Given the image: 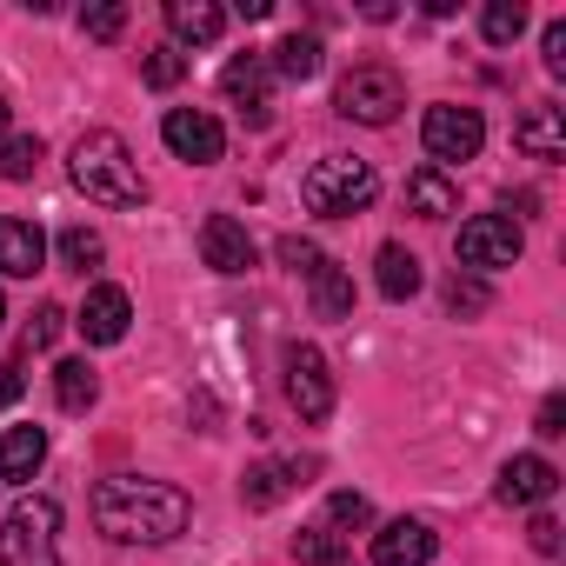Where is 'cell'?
<instances>
[{
	"label": "cell",
	"mask_w": 566,
	"mask_h": 566,
	"mask_svg": "<svg viewBox=\"0 0 566 566\" xmlns=\"http://www.w3.org/2000/svg\"><path fill=\"white\" fill-rule=\"evenodd\" d=\"M334 107H340V120H360V127H394V120H400V107H407V87H400V74H394V67L367 61V67H354V74L340 81Z\"/></svg>",
	"instance_id": "cell-4"
},
{
	"label": "cell",
	"mask_w": 566,
	"mask_h": 566,
	"mask_svg": "<svg viewBox=\"0 0 566 566\" xmlns=\"http://www.w3.org/2000/svg\"><path fill=\"white\" fill-rule=\"evenodd\" d=\"M160 140H167L174 160H187V167H213V160L227 154V134H220V120H213L207 107H167Z\"/></svg>",
	"instance_id": "cell-8"
},
{
	"label": "cell",
	"mask_w": 566,
	"mask_h": 566,
	"mask_svg": "<svg viewBox=\"0 0 566 566\" xmlns=\"http://www.w3.org/2000/svg\"><path fill=\"white\" fill-rule=\"evenodd\" d=\"M61 327H67V314H61V307H41V314L28 321V347H54Z\"/></svg>",
	"instance_id": "cell-34"
},
{
	"label": "cell",
	"mask_w": 566,
	"mask_h": 566,
	"mask_svg": "<svg viewBox=\"0 0 566 566\" xmlns=\"http://www.w3.org/2000/svg\"><path fill=\"white\" fill-rule=\"evenodd\" d=\"M526 539H533V553H559V520H553V513H539V520L526 526Z\"/></svg>",
	"instance_id": "cell-36"
},
{
	"label": "cell",
	"mask_w": 566,
	"mask_h": 566,
	"mask_svg": "<svg viewBox=\"0 0 566 566\" xmlns=\"http://www.w3.org/2000/svg\"><path fill=\"white\" fill-rule=\"evenodd\" d=\"M287 400H294L301 420H327V413H334V374H327V354L307 347V340L287 347Z\"/></svg>",
	"instance_id": "cell-9"
},
{
	"label": "cell",
	"mask_w": 566,
	"mask_h": 566,
	"mask_svg": "<svg viewBox=\"0 0 566 566\" xmlns=\"http://www.w3.org/2000/svg\"><path fill=\"white\" fill-rule=\"evenodd\" d=\"M327 520H334V526H367L374 506H367V493H334V500H327Z\"/></svg>",
	"instance_id": "cell-33"
},
{
	"label": "cell",
	"mask_w": 566,
	"mask_h": 566,
	"mask_svg": "<svg viewBox=\"0 0 566 566\" xmlns=\"http://www.w3.org/2000/svg\"><path fill=\"white\" fill-rule=\"evenodd\" d=\"M81 34L87 41H120L127 34V8L120 0H94V8H81Z\"/></svg>",
	"instance_id": "cell-28"
},
{
	"label": "cell",
	"mask_w": 566,
	"mask_h": 566,
	"mask_svg": "<svg viewBox=\"0 0 566 566\" xmlns=\"http://www.w3.org/2000/svg\"><path fill=\"white\" fill-rule=\"evenodd\" d=\"M54 400H61V413H87V407L101 400L94 367H87V360H61V367H54Z\"/></svg>",
	"instance_id": "cell-24"
},
{
	"label": "cell",
	"mask_w": 566,
	"mask_h": 566,
	"mask_svg": "<svg viewBox=\"0 0 566 566\" xmlns=\"http://www.w3.org/2000/svg\"><path fill=\"white\" fill-rule=\"evenodd\" d=\"M374 266H380L374 280H380V294H387V301H413V294H420V280H427V273H420V253L400 247V240H387Z\"/></svg>",
	"instance_id": "cell-21"
},
{
	"label": "cell",
	"mask_w": 566,
	"mask_h": 566,
	"mask_svg": "<svg viewBox=\"0 0 566 566\" xmlns=\"http://www.w3.org/2000/svg\"><path fill=\"white\" fill-rule=\"evenodd\" d=\"M433 553H440V539L427 520H394L374 533V566H427Z\"/></svg>",
	"instance_id": "cell-15"
},
{
	"label": "cell",
	"mask_w": 566,
	"mask_h": 566,
	"mask_svg": "<svg viewBox=\"0 0 566 566\" xmlns=\"http://www.w3.org/2000/svg\"><path fill=\"white\" fill-rule=\"evenodd\" d=\"M307 473H314V460H260V467H247L240 500H247L253 513H266V506H280L287 493H301V486H307Z\"/></svg>",
	"instance_id": "cell-10"
},
{
	"label": "cell",
	"mask_w": 566,
	"mask_h": 566,
	"mask_svg": "<svg viewBox=\"0 0 566 566\" xmlns=\"http://www.w3.org/2000/svg\"><path fill=\"white\" fill-rule=\"evenodd\" d=\"M0 321H8V301H0Z\"/></svg>",
	"instance_id": "cell-40"
},
{
	"label": "cell",
	"mask_w": 566,
	"mask_h": 566,
	"mask_svg": "<svg viewBox=\"0 0 566 566\" xmlns=\"http://www.w3.org/2000/svg\"><path fill=\"white\" fill-rule=\"evenodd\" d=\"M67 174H74V187H81L87 200H101V207H140V200H147V180H140L134 147H127L120 134H107V127H94V134L74 140Z\"/></svg>",
	"instance_id": "cell-2"
},
{
	"label": "cell",
	"mask_w": 566,
	"mask_h": 566,
	"mask_svg": "<svg viewBox=\"0 0 566 566\" xmlns=\"http://www.w3.org/2000/svg\"><path fill=\"white\" fill-rule=\"evenodd\" d=\"M87 506H94V526H101L107 539H127V546H167V539H180L187 520H193V500H187L180 486L140 480V473L101 480Z\"/></svg>",
	"instance_id": "cell-1"
},
{
	"label": "cell",
	"mask_w": 566,
	"mask_h": 566,
	"mask_svg": "<svg viewBox=\"0 0 566 566\" xmlns=\"http://www.w3.org/2000/svg\"><path fill=\"white\" fill-rule=\"evenodd\" d=\"M280 260H287V266H294V273H307V280H314V273H321V260H327V253H321V247H314V240H301V233H287V240H280Z\"/></svg>",
	"instance_id": "cell-32"
},
{
	"label": "cell",
	"mask_w": 566,
	"mask_h": 566,
	"mask_svg": "<svg viewBox=\"0 0 566 566\" xmlns=\"http://www.w3.org/2000/svg\"><path fill=\"white\" fill-rule=\"evenodd\" d=\"M307 287H314V314L321 321H347L354 314V273L340 260H321V273L307 280Z\"/></svg>",
	"instance_id": "cell-22"
},
{
	"label": "cell",
	"mask_w": 566,
	"mask_h": 566,
	"mask_svg": "<svg viewBox=\"0 0 566 566\" xmlns=\"http://www.w3.org/2000/svg\"><path fill=\"white\" fill-rule=\"evenodd\" d=\"M520 247H526V233H520L513 213H473L460 227V266L467 273H500V266L520 260Z\"/></svg>",
	"instance_id": "cell-7"
},
{
	"label": "cell",
	"mask_w": 566,
	"mask_h": 566,
	"mask_svg": "<svg viewBox=\"0 0 566 566\" xmlns=\"http://www.w3.org/2000/svg\"><path fill=\"white\" fill-rule=\"evenodd\" d=\"M447 314H486V287L473 273H453L447 280Z\"/></svg>",
	"instance_id": "cell-31"
},
{
	"label": "cell",
	"mask_w": 566,
	"mask_h": 566,
	"mask_svg": "<svg viewBox=\"0 0 566 566\" xmlns=\"http://www.w3.org/2000/svg\"><path fill=\"white\" fill-rule=\"evenodd\" d=\"M301 200H307V213H321V220H354V213H367V207L380 200V174H374L367 160H354V154H327V160L307 167Z\"/></svg>",
	"instance_id": "cell-3"
},
{
	"label": "cell",
	"mask_w": 566,
	"mask_h": 566,
	"mask_svg": "<svg viewBox=\"0 0 566 566\" xmlns=\"http://www.w3.org/2000/svg\"><path fill=\"white\" fill-rule=\"evenodd\" d=\"M200 260H207L213 273H247V266H253L247 227H240L233 213H207V220H200Z\"/></svg>",
	"instance_id": "cell-11"
},
{
	"label": "cell",
	"mask_w": 566,
	"mask_h": 566,
	"mask_svg": "<svg viewBox=\"0 0 566 566\" xmlns=\"http://www.w3.org/2000/svg\"><path fill=\"white\" fill-rule=\"evenodd\" d=\"M54 526H61V506L48 493H28L8 513V533H0V566H61L54 559Z\"/></svg>",
	"instance_id": "cell-5"
},
{
	"label": "cell",
	"mask_w": 566,
	"mask_h": 566,
	"mask_svg": "<svg viewBox=\"0 0 566 566\" xmlns=\"http://www.w3.org/2000/svg\"><path fill=\"white\" fill-rule=\"evenodd\" d=\"M539 54H546V74H566V21H546Z\"/></svg>",
	"instance_id": "cell-35"
},
{
	"label": "cell",
	"mask_w": 566,
	"mask_h": 566,
	"mask_svg": "<svg viewBox=\"0 0 566 566\" xmlns=\"http://www.w3.org/2000/svg\"><path fill=\"white\" fill-rule=\"evenodd\" d=\"M48 266V233L34 227V220H0V273L8 280H34Z\"/></svg>",
	"instance_id": "cell-16"
},
{
	"label": "cell",
	"mask_w": 566,
	"mask_h": 566,
	"mask_svg": "<svg viewBox=\"0 0 566 566\" xmlns=\"http://www.w3.org/2000/svg\"><path fill=\"white\" fill-rule=\"evenodd\" d=\"M41 167V140L34 134H8V140H0V174H8V180H28Z\"/></svg>",
	"instance_id": "cell-30"
},
{
	"label": "cell",
	"mask_w": 566,
	"mask_h": 566,
	"mask_svg": "<svg viewBox=\"0 0 566 566\" xmlns=\"http://www.w3.org/2000/svg\"><path fill=\"white\" fill-rule=\"evenodd\" d=\"M420 140H427V167H447V160H473L480 147H486V120H480V107H453V101H440V107H427V120H420Z\"/></svg>",
	"instance_id": "cell-6"
},
{
	"label": "cell",
	"mask_w": 566,
	"mask_h": 566,
	"mask_svg": "<svg viewBox=\"0 0 566 566\" xmlns=\"http://www.w3.org/2000/svg\"><path fill=\"white\" fill-rule=\"evenodd\" d=\"M480 34H486L493 48H513V41L526 34V8H520V0H493V8L480 14Z\"/></svg>",
	"instance_id": "cell-26"
},
{
	"label": "cell",
	"mask_w": 566,
	"mask_h": 566,
	"mask_svg": "<svg viewBox=\"0 0 566 566\" xmlns=\"http://www.w3.org/2000/svg\"><path fill=\"white\" fill-rule=\"evenodd\" d=\"M101 253H107V247H101L94 227H67V233H61V266H67V273H94Z\"/></svg>",
	"instance_id": "cell-27"
},
{
	"label": "cell",
	"mask_w": 566,
	"mask_h": 566,
	"mask_svg": "<svg viewBox=\"0 0 566 566\" xmlns=\"http://www.w3.org/2000/svg\"><path fill=\"white\" fill-rule=\"evenodd\" d=\"M21 387H28V380H21V360H0V407H14Z\"/></svg>",
	"instance_id": "cell-38"
},
{
	"label": "cell",
	"mask_w": 566,
	"mask_h": 566,
	"mask_svg": "<svg viewBox=\"0 0 566 566\" xmlns=\"http://www.w3.org/2000/svg\"><path fill=\"white\" fill-rule=\"evenodd\" d=\"M266 67H273L280 81H314V74H321V41H314V34H287L280 48H266Z\"/></svg>",
	"instance_id": "cell-23"
},
{
	"label": "cell",
	"mask_w": 566,
	"mask_h": 566,
	"mask_svg": "<svg viewBox=\"0 0 566 566\" xmlns=\"http://www.w3.org/2000/svg\"><path fill=\"white\" fill-rule=\"evenodd\" d=\"M453 207H460V187L447 180V167H413V174H407V213L447 220Z\"/></svg>",
	"instance_id": "cell-19"
},
{
	"label": "cell",
	"mask_w": 566,
	"mask_h": 566,
	"mask_svg": "<svg viewBox=\"0 0 566 566\" xmlns=\"http://www.w3.org/2000/svg\"><path fill=\"white\" fill-rule=\"evenodd\" d=\"M48 467V427H8L0 433V480H34Z\"/></svg>",
	"instance_id": "cell-18"
},
{
	"label": "cell",
	"mask_w": 566,
	"mask_h": 566,
	"mask_svg": "<svg viewBox=\"0 0 566 566\" xmlns=\"http://www.w3.org/2000/svg\"><path fill=\"white\" fill-rule=\"evenodd\" d=\"M513 147H520L526 160H559V154H566V120H559V107H526L520 127H513Z\"/></svg>",
	"instance_id": "cell-17"
},
{
	"label": "cell",
	"mask_w": 566,
	"mask_h": 566,
	"mask_svg": "<svg viewBox=\"0 0 566 566\" xmlns=\"http://www.w3.org/2000/svg\"><path fill=\"white\" fill-rule=\"evenodd\" d=\"M294 553H301V566H354V553L334 539V526H301Z\"/></svg>",
	"instance_id": "cell-25"
},
{
	"label": "cell",
	"mask_w": 566,
	"mask_h": 566,
	"mask_svg": "<svg viewBox=\"0 0 566 566\" xmlns=\"http://www.w3.org/2000/svg\"><path fill=\"white\" fill-rule=\"evenodd\" d=\"M266 81H273V67H266V54H233L227 61V74H220V94L260 127L266 120Z\"/></svg>",
	"instance_id": "cell-14"
},
{
	"label": "cell",
	"mask_w": 566,
	"mask_h": 566,
	"mask_svg": "<svg viewBox=\"0 0 566 566\" xmlns=\"http://www.w3.org/2000/svg\"><path fill=\"white\" fill-rule=\"evenodd\" d=\"M553 486H559V467L553 460H539V453H513L506 467H500V500L506 506H539V500H553Z\"/></svg>",
	"instance_id": "cell-13"
},
{
	"label": "cell",
	"mask_w": 566,
	"mask_h": 566,
	"mask_svg": "<svg viewBox=\"0 0 566 566\" xmlns=\"http://www.w3.org/2000/svg\"><path fill=\"white\" fill-rule=\"evenodd\" d=\"M127 321H134V301H127L120 287H94L87 307L74 314V327H81L87 347H114V340H127Z\"/></svg>",
	"instance_id": "cell-12"
},
{
	"label": "cell",
	"mask_w": 566,
	"mask_h": 566,
	"mask_svg": "<svg viewBox=\"0 0 566 566\" xmlns=\"http://www.w3.org/2000/svg\"><path fill=\"white\" fill-rule=\"evenodd\" d=\"M167 28H174V41H187V48H207V41H220L227 14L213 8V0H167Z\"/></svg>",
	"instance_id": "cell-20"
},
{
	"label": "cell",
	"mask_w": 566,
	"mask_h": 566,
	"mask_svg": "<svg viewBox=\"0 0 566 566\" xmlns=\"http://www.w3.org/2000/svg\"><path fill=\"white\" fill-rule=\"evenodd\" d=\"M8 120H14V114H8V101H0V140H8Z\"/></svg>",
	"instance_id": "cell-39"
},
{
	"label": "cell",
	"mask_w": 566,
	"mask_h": 566,
	"mask_svg": "<svg viewBox=\"0 0 566 566\" xmlns=\"http://www.w3.org/2000/svg\"><path fill=\"white\" fill-rule=\"evenodd\" d=\"M533 433H546V440H553V433H566V400H559V394H553V400L539 407V420H533Z\"/></svg>",
	"instance_id": "cell-37"
},
{
	"label": "cell",
	"mask_w": 566,
	"mask_h": 566,
	"mask_svg": "<svg viewBox=\"0 0 566 566\" xmlns=\"http://www.w3.org/2000/svg\"><path fill=\"white\" fill-rule=\"evenodd\" d=\"M140 81H147V87H160V94H167V87H180V81H187V54H180V48H154V54L140 61Z\"/></svg>",
	"instance_id": "cell-29"
}]
</instances>
